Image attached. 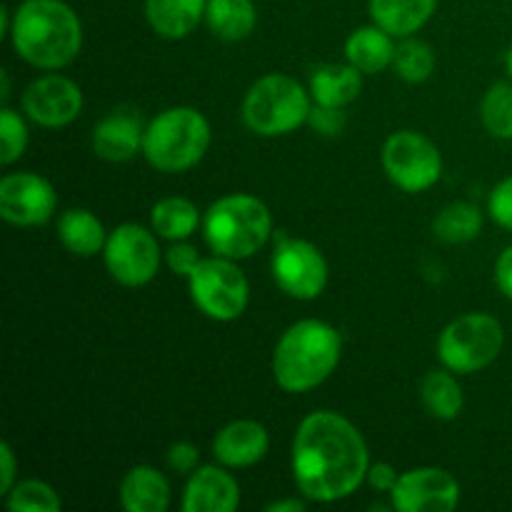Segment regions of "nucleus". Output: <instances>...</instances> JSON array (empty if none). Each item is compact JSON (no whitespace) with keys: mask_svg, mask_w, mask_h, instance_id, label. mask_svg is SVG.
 I'll return each instance as SVG.
<instances>
[{"mask_svg":"<svg viewBox=\"0 0 512 512\" xmlns=\"http://www.w3.org/2000/svg\"><path fill=\"white\" fill-rule=\"evenodd\" d=\"M368 470V445L343 415L320 410L300 423L293 443V473L305 498L315 503L348 498Z\"/></svg>","mask_w":512,"mask_h":512,"instance_id":"1","label":"nucleus"},{"mask_svg":"<svg viewBox=\"0 0 512 512\" xmlns=\"http://www.w3.org/2000/svg\"><path fill=\"white\" fill-rule=\"evenodd\" d=\"M15 50L35 68L55 70L75 60L83 45V28L63 0H23L10 28Z\"/></svg>","mask_w":512,"mask_h":512,"instance_id":"2","label":"nucleus"},{"mask_svg":"<svg viewBox=\"0 0 512 512\" xmlns=\"http://www.w3.org/2000/svg\"><path fill=\"white\" fill-rule=\"evenodd\" d=\"M340 335L323 320H300L278 340L275 380L288 393H308L330 378L340 363Z\"/></svg>","mask_w":512,"mask_h":512,"instance_id":"3","label":"nucleus"},{"mask_svg":"<svg viewBox=\"0 0 512 512\" xmlns=\"http://www.w3.org/2000/svg\"><path fill=\"white\" fill-rule=\"evenodd\" d=\"M203 230L213 253L230 260H243L258 253L268 243L273 218L258 198L235 193L210 205L203 220Z\"/></svg>","mask_w":512,"mask_h":512,"instance_id":"4","label":"nucleus"},{"mask_svg":"<svg viewBox=\"0 0 512 512\" xmlns=\"http://www.w3.org/2000/svg\"><path fill=\"white\" fill-rule=\"evenodd\" d=\"M210 125L195 108H170L155 115L143 135V155L163 173H183L203 160Z\"/></svg>","mask_w":512,"mask_h":512,"instance_id":"5","label":"nucleus"},{"mask_svg":"<svg viewBox=\"0 0 512 512\" xmlns=\"http://www.w3.org/2000/svg\"><path fill=\"white\" fill-rule=\"evenodd\" d=\"M310 98L303 85L290 75H265L248 90L243 103V120L253 133L275 138L293 133L308 120Z\"/></svg>","mask_w":512,"mask_h":512,"instance_id":"6","label":"nucleus"},{"mask_svg":"<svg viewBox=\"0 0 512 512\" xmlns=\"http://www.w3.org/2000/svg\"><path fill=\"white\" fill-rule=\"evenodd\" d=\"M505 343L503 325L485 313L453 320L438 340V355L453 373H478L500 355Z\"/></svg>","mask_w":512,"mask_h":512,"instance_id":"7","label":"nucleus"},{"mask_svg":"<svg viewBox=\"0 0 512 512\" xmlns=\"http://www.w3.org/2000/svg\"><path fill=\"white\" fill-rule=\"evenodd\" d=\"M190 295L200 313L228 323V320L240 318L248 308L250 285L233 260L218 255V258L200 260V265L190 275Z\"/></svg>","mask_w":512,"mask_h":512,"instance_id":"8","label":"nucleus"},{"mask_svg":"<svg viewBox=\"0 0 512 512\" xmlns=\"http://www.w3.org/2000/svg\"><path fill=\"white\" fill-rule=\"evenodd\" d=\"M383 168L398 188L408 193L433 188L443 173L440 150L425 135L403 130L390 135L383 148Z\"/></svg>","mask_w":512,"mask_h":512,"instance_id":"9","label":"nucleus"},{"mask_svg":"<svg viewBox=\"0 0 512 512\" xmlns=\"http://www.w3.org/2000/svg\"><path fill=\"white\" fill-rule=\"evenodd\" d=\"M103 253L110 275L120 285H128V288H140V285L150 283L155 278V273H158V240L143 225H118L108 235V243H105Z\"/></svg>","mask_w":512,"mask_h":512,"instance_id":"10","label":"nucleus"},{"mask_svg":"<svg viewBox=\"0 0 512 512\" xmlns=\"http://www.w3.org/2000/svg\"><path fill=\"white\" fill-rule=\"evenodd\" d=\"M273 275L280 290L290 298L313 300L328 283V263L308 240L283 238L273 255Z\"/></svg>","mask_w":512,"mask_h":512,"instance_id":"11","label":"nucleus"},{"mask_svg":"<svg viewBox=\"0 0 512 512\" xmlns=\"http://www.w3.org/2000/svg\"><path fill=\"white\" fill-rule=\"evenodd\" d=\"M55 190L45 178L33 173H13L0 180V215L5 223L40 225L55 213Z\"/></svg>","mask_w":512,"mask_h":512,"instance_id":"12","label":"nucleus"},{"mask_svg":"<svg viewBox=\"0 0 512 512\" xmlns=\"http://www.w3.org/2000/svg\"><path fill=\"white\" fill-rule=\"evenodd\" d=\"M390 495L400 512H450L460 500V485L443 468H415L400 475Z\"/></svg>","mask_w":512,"mask_h":512,"instance_id":"13","label":"nucleus"},{"mask_svg":"<svg viewBox=\"0 0 512 512\" xmlns=\"http://www.w3.org/2000/svg\"><path fill=\"white\" fill-rule=\"evenodd\" d=\"M23 110L33 123L43 128H63L73 123L83 110V93L70 78L45 75L25 88Z\"/></svg>","mask_w":512,"mask_h":512,"instance_id":"14","label":"nucleus"},{"mask_svg":"<svg viewBox=\"0 0 512 512\" xmlns=\"http://www.w3.org/2000/svg\"><path fill=\"white\" fill-rule=\"evenodd\" d=\"M145 128L140 115L130 108H118L105 115L93 130V148L100 158L123 163L143 148Z\"/></svg>","mask_w":512,"mask_h":512,"instance_id":"15","label":"nucleus"},{"mask_svg":"<svg viewBox=\"0 0 512 512\" xmlns=\"http://www.w3.org/2000/svg\"><path fill=\"white\" fill-rule=\"evenodd\" d=\"M270 448L268 430L255 420H235L213 440V455L228 468H248L260 463Z\"/></svg>","mask_w":512,"mask_h":512,"instance_id":"16","label":"nucleus"},{"mask_svg":"<svg viewBox=\"0 0 512 512\" xmlns=\"http://www.w3.org/2000/svg\"><path fill=\"white\" fill-rule=\"evenodd\" d=\"M240 503V488L225 470L215 465L193 470L185 488V512H233Z\"/></svg>","mask_w":512,"mask_h":512,"instance_id":"17","label":"nucleus"},{"mask_svg":"<svg viewBox=\"0 0 512 512\" xmlns=\"http://www.w3.org/2000/svg\"><path fill=\"white\" fill-rule=\"evenodd\" d=\"M120 503L130 512H165L170 505V485L160 470L138 465L120 483Z\"/></svg>","mask_w":512,"mask_h":512,"instance_id":"18","label":"nucleus"},{"mask_svg":"<svg viewBox=\"0 0 512 512\" xmlns=\"http://www.w3.org/2000/svg\"><path fill=\"white\" fill-rule=\"evenodd\" d=\"M208 0H145V15L163 38L178 40L198 28Z\"/></svg>","mask_w":512,"mask_h":512,"instance_id":"19","label":"nucleus"},{"mask_svg":"<svg viewBox=\"0 0 512 512\" xmlns=\"http://www.w3.org/2000/svg\"><path fill=\"white\" fill-rule=\"evenodd\" d=\"M435 3L438 0H370V15L385 33L405 38L428 23Z\"/></svg>","mask_w":512,"mask_h":512,"instance_id":"20","label":"nucleus"},{"mask_svg":"<svg viewBox=\"0 0 512 512\" xmlns=\"http://www.w3.org/2000/svg\"><path fill=\"white\" fill-rule=\"evenodd\" d=\"M363 90V78L355 65H323L313 73L310 80V93L315 103L328 105V108H345L353 103Z\"/></svg>","mask_w":512,"mask_h":512,"instance_id":"21","label":"nucleus"},{"mask_svg":"<svg viewBox=\"0 0 512 512\" xmlns=\"http://www.w3.org/2000/svg\"><path fill=\"white\" fill-rule=\"evenodd\" d=\"M348 63L355 65L360 73H380L395 60V45L390 33L373 25V28H358L345 43Z\"/></svg>","mask_w":512,"mask_h":512,"instance_id":"22","label":"nucleus"},{"mask_svg":"<svg viewBox=\"0 0 512 512\" xmlns=\"http://www.w3.org/2000/svg\"><path fill=\"white\" fill-rule=\"evenodd\" d=\"M58 235L63 240L65 248L70 253L80 255V258H93L95 253L105 248L108 238H105V228L90 210H65L60 215Z\"/></svg>","mask_w":512,"mask_h":512,"instance_id":"23","label":"nucleus"},{"mask_svg":"<svg viewBox=\"0 0 512 512\" xmlns=\"http://www.w3.org/2000/svg\"><path fill=\"white\" fill-rule=\"evenodd\" d=\"M205 20L220 40H243L253 33L258 13L253 0H208Z\"/></svg>","mask_w":512,"mask_h":512,"instance_id":"24","label":"nucleus"},{"mask_svg":"<svg viewBox=\"0 0 512 512\" xmlns=\"http://www.w3.org/2000/svg\"><path fill=\"white\" fill-rule=\"evenodd\" d=\"M198 225V208L185 198H165L153 208V230L165 240L190 238Z\"/></svg>","mask_w":512,"mask_h":512,"instance_id":"25","label":"nucleus"},{"mask_svg":"<svg viewBox=\"0 0 512 512\" xmlns=\"http://www.w3.org/2000/svg\"><path fill=\"white\" fill-rule=\"evenodd\" d=\"M420 398H423L428 413L438 420H453L463 410V388L453 375L440 373V370L425 375L423 385H420Z\"/></svg>","mask_w":512,"mask_h":512,"instance_id":"26","label":"nucleus"},{"mask_svg":"<svg viewBox=\"0 0 512 512\" xmlns=\"http://www.w3.org/2000/svg\"><path fill=\"white\" fill-rule=\"evenodd\" d=\"M483 215L470 203H453L435 218V235L445 243H468L478 238Z\"/></svg>","mask_w":512,"mask_h":512,"instance_id":"27","label":"nucleus"},{"mask_svg":"<svg viewBox=\"0 0 512 512\" xmlns=\"http://www.w3.org/2000/svg\"><path fill=\"white\" fill-rule=\"evenodd\" d=\"M480 118H483L485 130L493 138H512V83H495L485 93L483 105H480Z\"/></svg>","mask_w":512,"mask_h":512,"instance_id":"28","label":"nucleus"},{"mask_svg":"<svg viewBox=\"0 0 512 512\" xmlns=\"http://www.w3.org/2000/svg\"><path fill=\"white\" fill-rule=\"evenodd\" d=\"M395 70L408 83H423L433 75L435 70V55L433 48L423 40H405L400 48H395Z\"/></svg>","mask_w":512,"mask_h":512,"instance_id":"29","label":"nucleus"},{"mask_svg":"<svg viewBox=\"0 0 512 512\" xmlns=\"http://www.w3.org/2000/svg\"><path fill=\"white\" fill-rule=\"evenodd\" d=\"M8 508L15 512H55L60 510V498L50 485L25 480L8 493Z\"/></svg>","mask_w":512,"mask_h":512,"instance_id":"30","label":"nucleus"},{"mask_svg":"<svg viewBox=\"0 0 512 512\" xmlns=\"http://www.w3.org/2000/svg\"><path fill=\"white\" fill-rule=\"evenodd\" d=\"M25 145H28V128L23 118L5 105L0 110V163H15L25 153Z\"/></svg>","mask_w":512,"mask_h":512,"instance_id":"31","label":"nucleus"},{"mask_svg":"<svg viewBox=\"0 0 512 512\" xmlns=\"http://www.w3.org/2000/svg\"><path fill=\"white\" fill-rule=\"evenodd\" d=\"M488 210L490 215H493L495 223L512 230V175L505 178L503 183L495 185V190L490 193L488 200Z\"/></svg>","mask_w":512,"mask_h":512,"instance_id":"32","label":"nucleus"},{"mask_svg":"<svg viewBox=\"0 0 512 512\" xmlns=\"http://www.w3.org/2000/svg\"><path fill=\"white\" fill-rule=\"evenodd\" d=\"M308 123L320 135H338L345 128V118L340 108H328V105H318V108L310 110Z\"/></svg>","mask_w":512,"mask_h":512,"instance_id":"33","label":"nucleus"},{"mask_svg":"<svg viewBox=\"0 0 512 512\" xmlns=\"http://www.w3.org/2000/svg\"><path fill=\"white\" fill-rule=\"evenodd\" d=\"M168 265L175 275H193V270L200 265V255L193 245L178 243L168 250Z\"/></svg>","mask_w":512,"mask_h":512,"instance_id":"34","label":"nucleus"},{"mask_svg":"<svg viewBox=\"0 0 512 512\" xmlns=\"http://www.w3.org/2000/svg\"><path fill=\"white\" fill-rule=\"evenodd\" d=\"M198 448L190 443H175L170 445L168 450V463L170 468L178 470V473H193V470H198Z\"/></svg>","mask_w":512,"mask_h":512,"instance_id":"35","label":"nucleus"},{"mask_svg":"<svg viewBox=\"0 0 512 512\" xmlns=\"http://www.w3.org/2000/svg\"><path fill=\"white\" fill-rule=\"evenodd\" d=\"M368 480L375 490H380V493H393V488L398 485L400 475L395 473L393 465L378 463L368 470Z\"/></svg>","mask_w":512,"mask_h":512,"instance_id":"36","label":"nucleus"},{"mask_svg":"<svg viewBox=\"0 0 512 512\" xmlns=\"http://www.w3.org/2000/svg\"><path fill=\"white\" fill-rule=\"evenodd\" d=\"M495 283H498L500 293L512 300V245L495 263Z\"/></svg>","mask_w":512,"mask_h":512,"instance_id":"37","label":"nucleus"},{"mask_svg":"<svg viewBox=\"0 0 512 512\" xmlns=\"http://www.w3.org/2000/svg\"><path fill=\"white\" fill-rule=\"evenodd\" d=\"M0 463H3V473H0V493L8 495L10 490H13V480H15V458L8 443L0 445Z\"/></svg>","mask_w":512,"mask_h":512,"instance_id":"38","label":"nucleus"},{"mask_svg":"<svg viewBox=\"0 0 512 512\" xmlns=\"http://www.w3.org/2000/svg\"><path fill=\"white\" fill-rule=\"evenodd\" d=\"M268 510H270V512H285V510L303 512V510H305V503H300V500H283V503L268 505Z\"/></svg>","mask_w":512,"mask_h":512,"instance_id":"39","label":"nucleus"},{"mask_svg":"<svg viewBox=\"0 0 512 512\" xmlns=\"http://www.w3.org/2000/svg\"><path fill=\"white\" fill-rule=\"evenodd\" d=\"M10 98V83H8V73H3V100Z\"/></svg>","mask_w":512,"mask_h":512,"instance_id":"40","label":"nucleus"},{"mask_svg":"<svg viewBox=\"0 0 512 512\" xmlns=\"http://www.w3.org/2000/svg\"><path fill=\"white\" fill-rule=\"evenodd\" d=\"M508 70H510V78H512V48H510V53H508Z\"/></svg>","mask_w":512,"mask_h":512,"instance_id":"41","label":"nucleus"}]
</instances>
